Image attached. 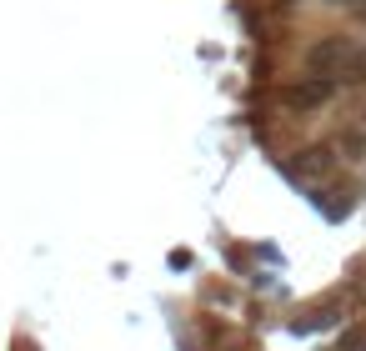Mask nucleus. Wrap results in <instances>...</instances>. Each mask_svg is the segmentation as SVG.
<instances>
[{
    "mask_svg": "<svg viewBox=\"0 0 366 351\" xmlns=\"http://www.w3.org/2000/svg\"><path fill=\"white\" fill-rule=\"evenodd\" d=\"M366 46H356L346 31H331V36H316L306 51H301V66H306V76H331V81H346V71L356 66V56H361Z\"/></svg>",
    "mask_w": 366,
    "mask_h": 351,
    "instance_id": "f257e3e1",
    "label": "nucleus"
},
{
    "mask_svg": "<svg viewBox=\"0 0 366 351\" xmlns=\"http://www.w3.org/2000/svg\"><path fill=\"white\" fill-rule=\"evenodd\" d=\"M336 96H341V81H331V76H296V81L276 86V101H281V111H291V116H316V111H326Z\"/></svg>",
    "mask_w": 366,
    "mask_h": 351,
    "instance_id": "f03ea898",
    "label": "nucleus"
},
{
    "mask_svg": "<svg viewBox=\"0 0 366 351\" xmlns=\"http://www.w3.org/2000/svg\"><path fill=\"white\" fill-rule=\"evenodd\" d=\"M336 161H341V156H336V146H326V141H321V146H301V151L281 156V161H276V171H281L286 181H296L301 191H316V171H321V176H331V171H336Z\"/></svg>",
    "mask_w": 366,
    "mask_h": 351,
    "instance_id": "7ed1b4c3",
    "label": "nucleus"
},
{
    "mask_svg": "<svg viewBox=\"0 0 366 351\" xmlns=\"http://www.w3.org/2000/svg\"><path fill=\"white\" fill-rule=\"evenodd\" d=\"M336 321H341V306H336V301H326V306L316 301V306H306L301 316H291V331H296V336H311V331H326V326H336Z\"/></svg>",
    "mask_w": 366,
    "mask_h": 351,
    "instance_id": "20e7f679",
    "label": "nucleus"
},
{
    "mask_svg": "<svg viewBox=\"0 0 366 351\" xmlns=\"http://www.w3.org/2000/svg\"><path fill=\"white\" fill-rule=\"evenodd\" d=\"M341 351H366V321H356V326L341 336Z\"/></svg>",
    "mask_w": 366,
    "mask_h": 351,
    "instance_id": "39448f33",
    "label": "nucleus"
},
{
    "mask_svg": "<svg viewBox=\"0 0 366 351\" xmlns=\"http://www.w3.org/2000/svg\"><path fill=\"white\" fill-rule=\"evenodd\" d=\"M171 266H176V271H191V266H196V256L181 246V251H171Z\"/></svg>",
    "mask_w": 366,
    "mask_h": 351,
    "instance_id": "423d86ee",
    "label": "nucleus"
},
{
    "mask_svg": "<svg viewBox=\"0 0 366 351\" xmlns=\"http://www.w3.org/2000/svg\"><path fill=\"white\" fill-rule=\"evenodd\" d=\"M341 6H346V11H366V0H341Z\"/></svg>",
    "mask_w": 366,
    "mask_h": 351,
    "instance_id": "0eeeda50",
    "label": "nucleus"
}]
</instances>
